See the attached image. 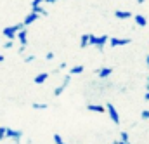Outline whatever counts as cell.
<instances>
[{
    "instance_id": "cell-1",
    "label": "cell",
    "mask_w": 149,
    "mask_h": 144,
    "mask_svg": "<svg viewBox=\"0 0 149 144\" xmlns=\"http://www.w3.org/2000/svg\"><path fill=\"white\" fill-rule=\"evenodd\" d=\"M5 139L14 141V144H19L23 139V130H14L10 127H5Z\"/></svg>"
},
{
    "instance_id": "cell-2",
    "label": "cell",
    "mask_w": 149,
    "mask_h": 144,
    "mask_svg": "<svg viewBox=\"0 0 149 144\" xmlns=\"http://www.w3.org/2000/svg\"><path fill=\"white\" fill-rule=\"evenodd\" d=\"M70 82H71V75H66V76L63 78V83H61V85H57V87L54 89V96H56V97H59V96L64 92V89L70 85Z\"/></svg>"
},
{
    "instance_id": "cell-3",
    "label": "cell",
    "mask_w": 149,
    "mask_h": 144,
    "mask_svg": "<svg viewBox=\"0 0 149 144\" xmlns=\"http://www.w3.org/2000/svg\"><path fill=\"white\" fill-rule=\"evenodd\" d=\"M106 111H108V115H109V118H111V122H114L116 125H120V115H118V111H116V108L113 106L111 103H108L106 106Z\"/></svg>"
},
{
    "instance_id": "cell-4",
    "label": "cell",
    "mask_w": 149,
    "mask_h": 144,
    "mask_svg": "<svg viewBox=\"0 0 149 144\" xmlns=\"http://www.w3.org/2000/svg\"><path fill=\"white\" fill-rule=\"evenodd\" d=\"M108 40H109V36H108V35L95 36V38H94V47H95L99 52H102V50H104V45L108 43Z\"/></svg>"
},
{
    "instance_id": "cell-5",
    "label": "cell",
    "mask_w": 149,
    "mask_h": 144,
    "mask_svg": "<svg viewBox=\"0 0 149 144\" xmlns=\"http://www.w3.org/2000/svg\"><path fill=\"white\" fill-rule=\"evenodd\" d=\"M108 42L111 43V47H123V45L132 43V38H109Z\"/></svg>"
},
{
    "instance_id": "cell-6",
    "label": "cell",
    "mask_w": 149,
    "mask_h": 144,
    "mask_svg": "<svg viewBox=\"0 0 149 144\" xmlns=\"http://www.w3.org/2000/svg\"><path fill=\"white\" fill-rule=\"evenodd\" d=\"M16 40H19L21 47H26V45H28V30L23 28L21 31H17V33H16Z\"/></svg>"
},
{
    "instance_id": "cell-7",
    "label": "cell",
    "mask_w": 149,
    "mask_h": 144,
    "mask_svg": "<svg viewBox=\"0 0 149 144\" xmlns=\"http://www.w3.org/2000/svg\"><path fill=\"white\" fill-rule=\"evenodd\" d=\"M2 33H3V36L7 38V40H10V42H14L16 40V30H14V26H5L3 30H2Z\"/></svg>"
},
{
    "instance_id": "cell-8",
    "label": "cell",
    "mask_w": 149,
    "mask_h": 144,
    "mask_svg": "<svg viewBox=\"0 0 149 144\" xmlns=\"http://www.w3.org/2000/svg\"><path fill=\"white\" fill-rule=\"evenodd\" d=\"M114 17L116 19H130L134 17L132 10H114Z\"/></svg>"
},
{
    "instance_id": "cell-9",
    "label": "cell",
    "mask_w": 149,
    "mask_h": 144,
    "mask_svg": "<svg viewBox=\"0 0 149 144\" xmlns=\"http://www.w3.org/2000/svg\"><path fill=\"white\" fill-rule=\"evenodd\" d=\"M95 73H97V76H99V78H108V76H111L113 70H111V68H108V66H102V68H99Z\"/></svg>"
},
{
    "instance_id": "cell-10",
    "label": "cell",
    "mask_w": 149,
    "mask_h": 144,
    "mask_svg": "<svg viewBox=\"0 0 149 144\" xmlns=\"http://www.w3.org/2000/svg\"><path fill=\"white\" fill-rule=\"evenodd\" d=\"M38 19V14H35V12H30L26 17H24V21H23V24H24V28L26 26H30V24H33L35 21Z\"/></svg>"
},
{
    "instance_id": "cell-11",
    "label": "cell",
    "mask_w": 149,
    "mask_h": 144,
    "mask_svg": "<svg viewBox=\"0 0 149 144\" xmlns=\"http://www.w3.org/2000/svg\"><path fill=\"white\" fill-rule=\"evenodd\" d=\"M134 21H135L137 26H146V24H148V17L142 16V14H135V16H134Z\"/></svg>"
},
{
    "instance_id": "cell-12",
    "label": "cell",
    "mask_w": 149,
    "mask_h": 144,
    "mask_svg": "<svg viewBox=\"0 0 149 144\" xmlns=\"http://www.w3.org/2000/svg\"><path fill=\"white\" fill-rule=\"evenodd\" d=\"M47 78H49V73H47V71H43V73H38L37 76L33 78V82H35L37 85H42V83H43V82H45Z\"/></svg>"
},
{
    "instance_id": "cell-13",
    "label": "cell",
    "mask_w": 149,
    "mask_h": 144,
    "mask_svg": "<svg viewBox=\"0 0 149 144\" xmlns=\"http://www.w3.org/2000/svg\"><path fill=\"white\" fill-rule=\"evenodd\" d=\"M87 109L88 111H94V113H104L106 108L102 104H87Z\"/></svg>"
},
{
    "instance_id": "cell-14",
    "label": "cell",
    "mask_w": 149,
    "mask_h": 144,
    "mask_svg": "<svg viewBox=\"0 0 149 144\" xmlns=\"http://www.w3.org/2000/svg\"><path fill=\"white\" fill-rule=\"evenodd\" d=\"M31 12H35L38 16H49V12L42 7V5H38V7H31Z\"/></svg>"
},
{
    "instance_id": "cell-15",
    "label": "cell",
    "mask_w": 149,
    "mask_h": 144,
    "mask_svg": "<svg viewBox=\"0 0 149 144\" xmlns=\"http://www.w3.org/2000/svg\"><path fill=\"white\" fill-rule=\"evenodd\" d=\"M83 70H85V68H83L81 64H78V66H73L68 75H71V76H73V75H80V73H83Z\"/></svg>"
},
{
    "instance_id": "cell-16",
    "label": "cell",
    "mask_w": 149,
    "mask_h": 144,
    "mask_svg": "<svg viewBox=\"0 0 149 144\" xmlns=\"http://www.w3.org/2000/svg\"><path fill=\"white\" fill-rule=\"evenodd\" d=\"M87 45H88V35L85 33V35H81V38H80V47H81V49H85Z\"/></svg>"
},
{
    "instance_id": "cell-17",
    "label": "cell",
    "mask_w": 149,
    "mask_h": 144,
    "mask_svg": "<svg viewBox=\"0 0 149 144\" xmlns=\"http://www.w3.org/2000/svg\"><path fill=\"white\" fill-rule=\"evenodd\" d=\"M31 108L33 109H47L49 108V104H47V103H33Z\"/></svg>"
},
{
    "instance_id": "cell-18",
    "label": "cell",
    "mask_w": 149,
    "mask_h": 144,
    "mask_svg": "<svg viewBox=\"0 0 149 144\" xmlns=\"http://www.w3.org/2000/svg\"><path fill=\"white\" fill-rule=\"evenodd\" d=\"M120 141H121V143H130V136H128V132H121V134H120Z\"/></svg>"
},
{
    "instance_id": "cell-19",
    "label": "cell",
    "mask_w": 149,
    "mask_h": 144,
    "mask_svg": "<svg viewBox=\"0 0 149 144\" xmlns=\"http://www.w3.org/2000/svg\"><path fill=\"white\" fill-rule=\"evenodd\" d=\"M35 59H37L35 54H28V56H24V63H33Z\"/></svg>"
},
{
    "instance_id": "cell-20",
    "label": "cell",
    "mask_w": 149,
    "mask_h": 144,
    "mask_svg": "<svg viewBox=\"0 0 149 144\" xmlns=\"http://www.w3.org/2000/svg\"><path fill=\"white\" fill-rule=\"evenodd\" d=\"M54 144H64L63 137H61V134H54Z\"/></svg>"
},
{
    "instance_id": "cell-21",
    "label": "cell",
    "mask_w": 149,
    "mask_h": 144,
    "mask_svg": "<svg viewBox=\"0 0 149 144\" xmlns=\"http://www.w3.org/2000/svg\"><path fill=\"white\" fill-rule=\"evenodd\" d=\"M141 118H142V120H149V109H144V111L141 113Z\"/></svg>"
},
{
    "instance_id": "cell-22",
    "label": "cell",
    "mask_w": 149,
    "mask_h": 144,
    "mask_svg": "<svg viewBox=\"0 0 149 144\" xmlns=\"http://www.w3.org/2000/svg\"><path fill=\"white\" fill-rule=\"evenodd\" d=\"M42 3H43V0H31V7H38Z\"/></svg>"
},
{
    "instance_id": "cell-23",
    "label": "cell",
    "mask_w": 149,
    "mask_h": 144,
    "mask_svg": "<svg viewBox=\"0 0 149 144\" xmlns=\"http://www.w3.org/2000/svg\"><path fill=\"white\" fill-rule=\"evenodd\" d=\"M23 28H24V24H23V23H17V24H14V30H16V31H21Z\"/></svg>"
},
{
    "instance_id": "cell-24",
    "label": "cell",
    "mask_w": 149,
    "mask_h": 144,
    "mask_svg": "<svg viewBox=\"0 0 149 144\" xmlns=\"http://www.w3.org/2000/svg\"><path fill=\"white\" fill-rule=\"evenodd\" d=\"M14 45V42H10V40H7V42H3V49H10Z\"/></svg>"
},
{
    "instance_id": "cell-25",
    "label": "cell",
    "mask_w": 149,
    "mask_h": 144,
    "mask_svg": "<svg viewBox=\"0 0 149 144\" xmlns=\"http://www.w3.org/2000/svg\"><path fill=\"white\" fill-rule=\"evenodd\" d=\"M54 56H56L54 52H47V54H45V59H47V61H52V59H54Z\"/></svg>"
},
{
    "instance_id": "cell-26",
    "label": "cell",
    "mask_w": 149,
    "mask_h": 144,
    "mask_svg": "<svg viewBox=\"0 0 149 144\" xmlns=\"http://www.w3.org/2000/svg\"><path fill=\"white\" fill-rule=\"evenodd\" d=\"M5 139V127H0V141Z\"/></svg>"
},
{
    "instance_id": "cell-27",
    "label": "cell",
    "mask_w": 149,
    "mask_h": 144,
    "mask_svg": "<svg viewBox=\"0 0 149 144\" xmlns=\"http://www.w3.org/2000/svg\"><path fill=\"white\" fill-rule=\"evenodd\" d=\"M66 66H68V64H66V63H64V61H63V63H61V64H59V68H57V70H56V71H61V70H66Z\"/></svg>"
},
{
    "instance_id": "cell-28",
    "label": "cell",
    "mask_w": 149,
    "mask_h": 144,
    "mask_svg": "<svg viewBox=\"0 0 149 144\" xmlns=\"http://www.w3.org/2000/svg\"><path fill=\"white\" fill-rule=\"evenodd\" d=\"M24 50H26V47H21L19 45V54H24Z\"/></svg>"
},
{
    "instance_id": "cell-29",
    "label": "cell",
    "mask_w": 149,
    "mask_h": 144,
    "mask_svg": "<svg viewBox=\"0 0 149 144\" xmlns=\"http://www.w3.org/2000/svg\"><path fill=\"white\" fill-rule=\"evenodd\" d=\"M43 2H47V3H56L57 0H43Z\"/></svg>"
},
{
    "instance_id": "cell-30",
    "label": "cell",
    "mask_w": 149,
    "mask_h": 144,
    "mask_svg": "<svg viewBox=\"0 0 149 144\" xmlns=\"http://www.w3.org/2000/svg\"><path fill=\"white\" fill-rule=\"evenodd\" d=\"M3 61H5V56H2V54H0V63H3Z\"/></svg>"
},
{
    "instance_id": "cell-31",
    "label": "cell",
    "mask_w": 149,
    "mask_h": 144,
    "mask_svg": "<svg viewBox=\"0 0 149 144\" xmlns=\"http://www.w3.org/2000/svg\"><path fill=\"white\" fill-rule=\"evenodd\" d=\"M144 99H146V101H149V92H148V94H144Z\"/></svg>"
},
{
    "instance_id": "cell-32",
    "label": "cell",
    "mask_w": 149,
    "mask_h": 144,
    "mask_svg": "<svg viewBox=\"0 0 149 144\" xmlns=\"http://www.w3.org/2000/svg\"><path fill=\"white\" fill-rule=\"evenodd\" d=\"M146 89H148V92H149V78H148V82H146Z\"/></svg>"
},
{
    "instance_id": "cell-33",
    "label": "cell",
    "mask_w": 149,
    "mask_h": 144,
    "mask_svg": "<svg viewBox=\"0 0 149 144\" xmlns=\"http://www.w3.org/2000/svg\"><path fill=\"white\" fill-rule=\"evenodd\" d=\"M114 144H130V143H121V141H116Z\"/></svg>"
},
{
    "instance_id": "cell-34",
    "label": "cell",
    "mask_w": 149,
    "mask_h": 144,
    "mask_svg": "<svg viewBox=\"0 0 149 144\" xmlns=\"http://www.w3.org/2000/svg\"><path fill=\"white\" fill-rule=\"evenodd\" d=\"M146 63H148V66H149V54L146 56Z\"/></svg>"
},
{
    "instance_id": "cell-35",
    "label": "cell",
    "mask_w": 149,
    "mask_h": 144,
    "mask_svg": "<svg viewBox=\"0 0 149 144\" xmlns=\"http://www.w3.org/2000/svg\"><path fill=\"white\" fill-rule=\"evenodd\" d=\"M144 2H146V0H137V3H144Z\"/></svg>"
},
{
    "instance_id": "cell-36",
    "label": "cell",
    "mask_w": 149,
    "mask_h": 144,
    "mask_svg": "<svg viewBox=\"0 0 149 144\" xmlns=\"http://www.w3.org/2000/svg\"><path fill=\"white\" fill-rule=\"evenodd\" d=\"M111 144H114V143H111Z\"/></svg>"
},
{
    "instance_id": "cell-37",
    "label": "cell",
    "mask_w": 149,
    "mask_h": 144,
    "mask_svg": "<svg viewBox=\"0 0 149 144\" xmlns=\"http://www.w3.org/2000/svg\"><path fill=\"white\" fill-rule=\"evenodd\" d=\"M64 144H66V143H64Z\"/></svg>"
}]
</instances>
